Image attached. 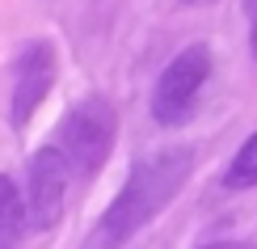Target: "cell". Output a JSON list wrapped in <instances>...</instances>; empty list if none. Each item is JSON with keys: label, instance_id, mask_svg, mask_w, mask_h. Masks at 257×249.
<instances>
[{"label": "cell", "instance_id": "6da1fadb", "mask_svg": "<svg viewBox=\"0 0 257 249\" xmlns=\"http://www.w3.org/2000/svg\"><path fill=\"white\" fill-rule=\"evenodd\" d=\"M190 169H194L190 148H165V152L139 160L131 178L122 182V190L114 194V203L105 207V215L93 224L84 249H122L144 224H152L177 199V190L190 182Z\"/></svg>", "mask_w": 257, "mask_h": 249}, {"label": "cell", "instance_id": "7a4b0ae2", "mask_svg": "<svg viewBox=\"0 0 257 249\" xmlns=\"http://www.w3.org/2000/svg\"><path fill=\"white\" fill-rule=\"evenodd\" d=\"M114 139H118V110L105 97H84L59 123V152L84 178L101 173V165L114 152Z\"/></svg>", "mask_w": 257, "mask_h": 249}, {"label": "cell", "instance_id": "3957f363", "mask_svg": "<svg viewBox=\"0 0 257 249\" xmlns=\"http://www.w3.org/2000/svg\"><path fill=\"white\" fill-rule=\"evenodd\" d=\"M211 80V51L194 42V47H181L173 59L165 63L156 89H152V118L160 127H181L198 106V93Z\"/></svg>", "mask_w": 257, "mask_h": 249}, {"label": "cell", "instance_id": "277c9868", "mask_svg": "<svg viewBox=\"0 0 257 249\" xmlns=\"http://www.w3.org/2000/svg\"><path fill=\"white\" fill-rule=\"evenodd\" d=\"M72 160L55 148H38L30 156V190H26V220L34 232H47L59 224L63 215V194H68V182H72Z\"/></svg>", "mask_w": 257, "mask_h": 249}, {"label": "cell", "instance_id": "5b68a950", "mask_svg": "<svg viewBox=\"0 0 257 249\" xmlns=\"http://www.w3.org/2000/svg\"><path fill=\"white\" fill-rule=\"evenodd\" d=\"M55 85V47L51 42H30L13 63V97H9V123L26 127L30 114L42 106V97Z\"/></svg>", "mask_w": 257, "mask_h": 249}, {"label": "cell", "instance_id": "8992f818", "mask_svg": "<svg viewBox=\"0 0 257 249\" xmlns=\"http://www.w3.org/2000/svg\"><path fill=\"white\" fill-rule=\"evenodd\" d=\"M30 220H26V203H21L17 186L0 173V249H21Z\"/></svg>", "mask_w": 257, "mask_h": 249}, {"label": "cell", "instance_id": "52a82bcc", "mask_svg": "<svg viewBox=\"0 0 257 249\" xmlns=\"http://www.w3.org/2000/svg\"><path fill=\"white\" fill-rule=\"evenodd\" d=\"M223 186H228V190H253V186H257V131L244 139V144H240V152L228 160Z\"/></svg>", "mask_w": 257, "mask_h": 249}, {"label": "cell", "instance_id": "ba28073f", "mask_svg": "<svg viewBox=\"0 0 257 249\" xmlns=\"http://www.w3.org/2000/svg\"><path fill=\"white\" fill-rule=\"evenodd\" d=\"M244 5V17H249V51L257 59V0H240Z\"/></svg>", "mask_w": 257, "mask_h": 249}, {"label": "cell", "instance_id": "9c48e42d", "mask_svg": "<svg viewBox=\"0 0 257 249\" xmlns=\"http://www.w3.org/2000/svg\"><path fill=\"white\" fill-rule=\"evenodd\" d=\"M202 249H253V245H244V241H215V245H202Z\"/></svg>", "mask_w": 257, "mask_h": 249}, {"label": "cell", "instance_id": "30bf717a", "mask_svg": "<svg viewBox=\"0 0 257 249\" xmlns=\"http://www.w3.org/2000/svg\"><path fill=\"white\" fill-rule=\"evenodd\" d=\"M181 5H190V9H202V5H215V0H181Z\"/></svg>", "mask_w": 257, "mask_h": 249}]
</instances>
